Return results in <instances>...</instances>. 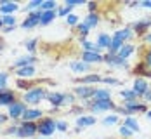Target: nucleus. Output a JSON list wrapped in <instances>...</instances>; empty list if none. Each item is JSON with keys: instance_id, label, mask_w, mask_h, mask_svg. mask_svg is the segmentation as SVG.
<instances>
[{"instance_id": "obj_56", "label": "nucleus", "mask_w": 151, "mask_h": 139, "mask_svg": "<svg viewBox=\"0 0 151 139\" xmlns=\"http://www.w3.org/2000/svg\"><path fill=\"white\" fill-rule=\"evenodd\" d=\"M150 89H151V84H150Z\"/></svg>"}, {"instance_id": "obj_19", "label": "nucleus", "mask_w": 151, "mask_h": 139, "mask_svg": "<svg viewBox=\"0 0 151 139\" xmlns=\"http://www.w3.org/2000/svg\"><path fill=\"white\" fill-rule=\"evenodd\" d=\"M132 37H134V31H132L130 26H123V28H120V30H116L115 33H113V38H118V40L123 42V44H127Z\"/></svg>"}, {"instance_id": "obj_13", "label": "nucleus", "mask_w": 151, "mask_h": 139, "mask_svg": "<svg viewBox=\"0 0 151 139\" xmlns=\"http://www.w3.org/2000/svg\"><path fill=\"white\" fill-rule=\"evenodd\" d=\"M17 101V96H16V91L12 89H4L0 91V106H11L12 103Z\"/></svg>"}, {"instance_id": "obj_49", "label": "nucleus", "mask_w": 151, "mask_h": 139, "mask_svg": "<svg viewBox=\"0 0 151 139\" xmlns=\"http://www.w3.org/2000/svg\"><path fill=\"white\" fill-rule=\"evenodd\" d=\"M142 42H144L148 47H151V31H150V33H146V35L142 37Z\"/></svg>"}, {"instance_id": "obj_44", "label": "nucleus", "mask_w": 151, "mask_h": 139, "mask_svg": "<svg viewBox=\"0 0 151 139\" xmlns=\"http://www.w3.org/2000/svg\"><path fill=\"white\" fill-rule=\"evenodd\" d=\"M103 84H108V85H120V80L118 78H115V77H103V80H101Z\"/></svg>"}, {"instance_id": "obj_50", "label": "nucleus", "mask_w": 151, "mask_h": 139, "mask_svg": "<svg viewBox=\"0 0 151 139\" xmlns=\"http://www.w3.org/2000/svg\"><path fill=\"white\" fill-rule=\"evenodd\" d=\"M9 120H11V118H9L7 115H4V113H0V127H2V125H5L7 122H9Z\"/></svg>"}, {"instance_id": "obj_8", "label": "nucleus", "mask_w": 151, "mask_h": 139, "mask_svg": "<svg viewBox=\"0 0 151 139\" xmlns=\"http://www.w3.org/2000/svg\"><path fill=\"white\" fill-rule=\"evenodd\" d=\"M130 28H132V31H134V35H137V37L142 38L146 33H150L151 31V17L148 16V17H141V19H137Z\"/></svg>"}, {"instance_id": "obj_37", "label": "nucleus", "mask_w": 151, "mask_h": 139, "mask_svg": "<svg viewBox=\"0 0 151 139\" xmlns=\"http://www.w3.org/2000/svg\"><path fill=\"white\" fill-rule=\"evenodd\" d=\"M118 120H120V118H118V115H116V113H109V115H106L101 122H103V125H106V127H108V125L118 124Z\"/></svg>"}, {"instance_id": "obj_24", "label": "nucleus", "mask_w": 151, "mask_h": 139, "mask_svg": "<svg viewBox=\"0 0 151 139\" xmlns=\"http://www.w3.org/2000/svg\"><path fill=\"white\" fill-rule=\"evenodd\" d=\"M21 7H19V4L17 2H12V0H7L4 5H0V14H14V12H17Z\"/></svg>"}, {"instance_id": "obj_11", "label": "nucleus", "mask_w": 151, "mask_h": 139, "mask_svg": "<svg viewBox=\"0 0 151 139\" xmlns=\"http://www.w3.org/2000/svg\"><path fill=\"white\" fill-rule=\"evenodd\" d=\"M150 89V84H148V80L142 77H136L134 78V84H132V91L137 94V97L141 99L144 94H146V91Z\"/></svg>"}, {"instance_id": "obj_7", "label": "nucleus", "mask_w": 151, "mask_h": 139, "mask_svg": "<svg viewBox=\"0 0 151 139\" xmlns=\"http://www.w3.org/2000/svg\"><path fill=\"white\" fill-rule=\"evenodd\" d=\"M71 92L76 96L78 101L85 103V101L92 99V96H94V92H96V87H94V85H75Z\"/></svg>"}, {"instance_id": "obj_34", "label": "nucleus", "mask_w": 151, "mask_h": 139, "mask_svg": "<svg viewBox=\"0 0 151 139\" xmlns=\"http://www.w3.org/2000/svg\"><path fill=\"white\" fill-rule=\"evenodd\" d=\"M42 2H44V0H31V2H28V4L24 5L26 14H30V12H33V11H38V9L42 7Z\"/></svg>"}, {"instance_id": "obj_46", "label": "nucleus", "mask_w": 151, "mask_h": 139, "mask_svg": "<svg viewBox=\"0 0 151 139\" xmlns=\"http://www.w3.org/2000/svg\"><path fill=\"white\" fill-rule=\"evenodd\" d=\"M115 113H118V115L125 117V118H127V117H132V115L129 113V109H125L123 106H122V104H116V109H115Z\"/></svg>"}, {"instance_id": "obj_48", "label": "nucleus", "mask_w": 151, "mask_h": 139, "mask_svg": "<svg viewBox=\"0 0 151 139\" xmlns=\"http://www.w3.org/2000/svg\"><path fill=\"white\" fill-rule=\"evenodd\" d=\"M141 101H142V103H146V104H148V103H151V89H148V91H146V94L141 97Z\"/></svg>"}, {"instance_id": "obj_32", "label": "nucleus", "mask_w": 151, "mask_h": 139, "mask_svg": "<svg viewBox=\"0 0 151 139\" xmlns=\"http://www.w3.org/2000/svg\"><path fill=\"white\" fill-rule=\"evenodd\" d=\"M58 7H59V5H58L56 0H44L40 11H42V12H47V11H58Z\"/></svg>"}, {"instance_id": "obj_33", "label": "nucleus", "mask_w": 151, "mask_h": 139, "mask_svg": "<svg viewBox=\"0 0 151 139\" xmlns=\"http://www.w3.org/2000/svg\"><path fill=\"white\" fill-rule=\"evenodd\" d=\"M122 45H123V42H120L118 38H113L111 40V44H109V47H108V54H118V50L122 49Z\"/></svg>"}, {"instance_id": "obj_6", "label": "nucleus", "mask_w": 151, "mask_h": 139, "mask_svg": "<svg viewBox=\"0 0 151 139\" xmlns=\"http://www.w3.org/2000/svg\"><path fill=\"white\" fill-rule=\"evenodd\" d=\"M103 63H106L109 68H123V70H130V64L127 59H122L118 54H103Z\"/></svg>"}, {"instance_id": "obj_16", "label": "nucleus", "mask_w": 151, "mask_h": 139, "mask_svg": "<svg viewBox=\"0 0 151 139\" xmlns=\"http://www.w3.org/2000/svg\"><path fill=\"white\" fill-rule=\"evenodd\" d=\"M80 59L92 66V64H99V63H103V54H101V52H85V50H82Z\"/></svg>"}, {"instance_id": "obj_38", "label": "nucleus", "mask_w": 151, "mask_h": 139, "mask_svg": "<svg viewBox=\"0 0 151 139\" xmlns=\"http://www.w3.org/2000/svg\"><path fill=\"white\" fill-rule=\"evenodd\" d=\"M0 17L4 21V26H17V19H16L14 14H4Z\"/></svg>"}, {"instance_id": "obj_41", "label": "nucleus", "mask_w": 151, "mask_h": 139, "mask_svg": "<svg viewBox=\"0 0 151 139\" xmlns=\"http://www.w3.org/2000/svg\"><path fill=\"white\" fill-rule=\"evenodd\" d=\"M17 124H19V122H17ZM17 124H12L11 127L4 129V134H5V136H16V138H17Z\"/></svg>"}, {"instance_id": "obj_20", "label": "nucleus", "mask_w": 151, "mask_h": 139, "mask_svg": "<svg viewBox=\"0 0 151 139\" xmlns=\"http://www.w3.org/2000/svg\"><path fill=\"white\" fill-rule=\"evenodd\" d=\"M103 80L101 75H97V73H89V75H83V77H78L75 78V82L78 85H92V84H99Z\"/></svg>"}, {"instance_id": "obj_15", "label": "nucleus", "mask_w": 151, "mask_h": 139, "mask_svg": "<svg viewBox=\"0 0 151 139\" xmlns=\"http://www.w3.org/2000/svg\"><path fill=\"white\" fill-rule=\"evenodd\" d=\"M139 61L144 64V68H146V73H144V77L142 78H151V47H144L142 49V54H141V59Z\"/></svg>"}, {"instance_id": "obj_30", "label": "nucleus", "mask_w": 151, "mask_h": 139, "mask_svg": "<svg viewBox=\"0 0 151 139\" xmlns=\"http://www.w3.org/2000/svg\"><path fill=\"white\" fill-rule=\"evenodd\" d=\"M80 44H82V49L85 50V52H101V49L97 47V44H92L91 40H80Z\"/></svg>"}, {"instance_id": "obj_54", "label": "nucleus", "mask_w": 151, "mask_h": 139, "mask_svg": "<svg viewBox=\"0 0 151 139\" xmlns=\"http://www.w3.org/2000/svg\"><path fill=\"white\" fill-rule=\"evenodd\" d=\"M4 28V21H2V17H0V30Z\"/></svg>"}, {"instance_id": "obj_43", "label": "nucleus", "mask_w": 151, "mask_h": 139, "mask_svg": "<svg viewBox=\"0 0 151 139\" xmlns=\"http://www.w3.org/2000/svg\"><path fill=\"white\" fill-rule=\"evenodd\" d=\"M118 132H120L122 138H132V136H134V132H132V130H130L129 127H125L123 124H122V127L118 129Z\"/></svg>"}, {"instance_id": "obj_5", "label": "nucleus", "mask_w": 151, "mask_h": 139, "mask_svg": "<svg viewBox=\"0 0 151 139\" xmlns=\"http://www.w3.org/2000/svg\"><path fill=\"white\" fill-rule=\"evenodd\" d=\"M38 134L37 122H19L17 124V138L19 139H31Z\"/></svg>"}, {"instance_id": "obj_42", "label": "nucleus", "mask_w": 151, "mask_h": 139, "mask_svg": "<svg viewBox=\"0 0 151 139\" xmlns=\"http://www.w3.org/2000/svg\"><path fill=\"white\" fill-rule=\"evenodd\" d=\"M7 80H9V73H7V71H0V91L7 89V87H5V85H7Z\"/></svg>"}, {"instance_id": "obj_28", "label": "nucleus", "mask_w": 151, "mask_h": 139, "mask_svg": "<svg viewBox=\"0 0 151 139\" xmlns=\"http://www.w3.org/2000/svg\"><path fill=\"white\" fill-rule=\"evenodd\" d=\"M56 17H58V11H47V12H44V14H42V19H40V26L50 24Z\"/></svg>"}, {"instance_id": "obj_57", "label": "nucleus", "mask_w": 151, "mask_h": 139, "mask_svg": "<svg viewBox=\"0 0 151 139\" xmlns=\"http://www.w3.org/2000/svg\"><path fill=\"white\" fill-rule=\"evenodd\" d=\"M150 17H151V16H150Z\"/></svg>"}, {"instance_id": "obj_1", "label": "nucleus", "mask_w": 151, "mask_h": 139, "mask_svg": "<svg viewBox=\"0 0 151 139\" xmlns=\"http://www.w3.org/2000/svg\"><path fill=\"white\" fill-rule=\"evenodd\" d=\"M47 94H49V91H47L44 85H33L30 91L23 92V97H21V99H23L30 108H37L42 101L47 99Z\"/></svg>"}, {"instance_id": "obj_55", "label": "nucleus", "mask_w": 151, "mask_h": 139, "mask_svg": "<svg viewBox=\"0 0 151 139\" xmlns=\"http://www.w3.org/2000/svg\"><path fill=\"white\" fill-rule=\"evenodd\" d=\"M40 139H50V138H40Z\"/></svg>"}, {"instance_id": "obj_31", "label": "nucleus", "mask_w": 151, "mask_h": 139, "mask_svg": "<svg viewBox=\"0 0 151 139\" xmlns=\"http://www.w3.org/2000/svg\"><path fill=\"white\" fill-rule=\"evenodd\" d=\"M16 87H17L19 91L26 92V91H30L31 87H33V84H31V80H24V78H16Z\"/></svg>"}, {"instance_id": "obj_2", "label": "nucleus", "mask_w": 151, "mask_h": 139, "mask_svg": "<svg viewBox=\"0 0 151 139\" xmlns=\"http://www.w3.org/2000/svg\"><path fill=\"white\" fill-rule=\"evenodd\" d=\"M82 106L85 109H89L91 113H103V111H111V113H115V109H116V103L113 101V99H108V101H85V103H82Z\"/></svg>"}, {"instance_id": "obj_39", "label": "nucleus", "mask_w": 151, "mask_h": 139, "mask_svg": "<svg viewBox=\"0 0 151 139\" xmlns=\"http://www.w3.org/2000/svg\"><path fill=\"white\" fill-rule=\"evenodd\" d=\"M120 97L122 101H127V99H139L137 94L132 91V89H122L120 91Z\"/></svg>"}, {"instance_id": "obj_17", "label": "nucleus", "mask_w": 151, "mask_h": 139, "mask_svg": "<svg viewBox=\"0 0 151 139\" xmlns=\"http://www.w3.org/2000/svg\"><path fill=\"white\" fill-rule=\"evenodd\" d=\"M16 78H24V80H31L37 77V68L35 66H24V68H17L14 70Z\"/></svg>"}, {"instance_id": "obj_22", "label": "nucleus", "mask_w": 151, "mask_h": 139, "mask_svg": "<svg viewBox=\"0 0 151 139\" xmlns=\"http://www.w3.org/2000/svg\"><path fill=\"white\" fill-rule=\"evenodd\" d=\"M111 40H113V35H109V33H106V31H103V33H99L97 35V47L101 49V50H108V47H109V44H111Z\"/></svg>"}, {"instance_id": "obj_23", "label": "nucleus", "mask_w": 151, "mask_h": 139, "mask_svg": "<svg viewBox=\"0 0 151 139\" xmlns=\"http://www.w3.org/2000/svg\"><path fill=\"white\" fill-rule=\"evenodd\" d=\"M108 99H111V91L106 87H96L92 101H108Z\"/></svg>"}, {"instance_id": "obj_53", "label": "nucleus", "mask_w": 151, "mask_h": 139, "mask_svg": "<svg viewBox=\"0 0 151 139\" xmlns=\"http://www.w3.org/2000/svg\"><path fill=\"white\" fill-rule=\"evenodd\" d=\"M146 117H148V118L151 120V109H148V113H146Z\"/></svg>"}, {"instance_id": "obj_10", "label": "nucleus", "mask_w": 151, "mask_h": 139, "mask_svg": "<svg viewBox=\"0 0 151 139\" xmlns=\"http://www.w3.org/2000/svg\"><path fill=\"white\" fill-rule=\"evenodd\" d=\"M45 101H49V104L54 109H59L66 103V92H49Z\"/></svg>"}, {"instance_id": "obj_40", "label": "nucleus", "mask_w": 151, "mask_h": 139, "mask_svg": "<svg viewBox=\"0 0 151 139\" xmlns=\"http://www.w3.org/2000/svg\"><path fill=\"white\" fill-rule=\"evenodd\" d=\"M78 23H80V17H78L75 12L66 17V24H68V26H71V28H76V24H78Z\"/></svg>"}, {"instance_id": "obj_12", "label": "nucleus", "mask_w": 151, "mask_h": 139, "mask_svg": "<svg viewBox=\"0 0 151 139\" xmlns=\"http://www.w3.org/2000/svg\"><path fill=\"white\" fill-rule=\"evenodd\" d=\"M44 113H45V111H42L40 108H28L24 111L21 122H38V120H42V118L45 117Z\"/></svg>"}, {"instance_id": "obj_45", "label": "nucleus", "mask_w": 151, "mask_h": 139, "mask_svg": "<svg viewBox=\"0 0 151 139\" xmlns=\"http://www.w3.org/2000/svg\"><path fill=\"white\" fill-rule=\"evenodd\" d=\"M87 9H89V12H97L99 4H97L96 0H87Z\"/></svg>"}, {"instance_id": "obj_14", "label": "nucleus", "mask_w": 151, "mask_h": 139, "mask_svg": "<svg viewBox=\"0 0 151 139\" xmlns=\"http://www.w3.org/2000/svg\"><path fill=\"white\" fill-rule=\"evenodd\" d=\"M70 68H71V71H75L78 75H89V71H92V66L91 64H87V63H83L82 59H75V61L70 63Z\"/></svg>"}, {"instance_id": "obj_36", "label": "nucleus", "mask_w": 151, "mask_h": 139, "mask_svg": "<svg viewBox=\"0 0 151 139\" xmlns=\"http://www.w3.org/2000/svg\"><path fill=\"white\" fill-rule=\"evenodd\" d=\"M73 5H68V4H64V5H59L58 7V16H63V17H68L70 14H73Z\"/></svg>"}, {"instance_id": "obj_35", "label": "nucleus", "mask_w": 151, "mask_h": 139, "mask_svg": "<svg viewBox=\"0 0 151 139\" xmlns=\"http://www.w3.org/2000/svg\"><path fill=\"white\" fill-rule=\"evenodd\" d=\"M24 47H26L28 54H33V56H35L37 47H38V38H30V40H26V42H24Z\"/></svg>"}, {"instance_id": "obj_18", "label": "nucleus", "mask_w": 151, "mask_h": 139, "mask_svg": "<svg viewBox=\"0 0 151 139\" xmlns=\"http://www.w3.org/2000/svg\"><path fill=\"white\" fill-rule=\"evenodd\" d=\"M35 63H37V58H35L33 54H28V56L17 58V59L12 63V68L17 70V68H24V66H35Z\"/></svg>"}, {"instance_id": "obj_9", "label": "nucleus", "mask_w": 151, "mask_h": 139, "mask_svg": "<svg viewBox=\"0 0 151 139\" xmlns=\"http://www.w3.org/2000/svg\"><path fill=\"white\" fill-rule=\"evenodd\" d=\"M42 14H44V12H42L40 9H38V11H33V12H30V14L23 19V23H21V28H23V30H33V28L40 26Z\"/></svg>"}, {"instance_id": "obj_26", "label": "nucleus", "mask_w": 151, "mask_h": 139, "mask_svg": "<svg viewBox=\"0 0 151 139\" xmlns=\"http://www.w3.org/2000/svg\"><path fill=\"white\" fill-rule=\"evenodd\" d=\"M134 52H136V45H132V44H123L122 49L118 50V56H120L122 59H129Z\"/></svg>"}, {"instance_id": "obj_21", "label": "nucleus", "mask_w": 151, "mask_h": 139, "mask_svg": "<svg viewBox=\"0 0 151 139\" xmlns=\"http://www.w3.org/2000/svg\"><path fill=\"white\" fill-rule=\"evenodd\" d=\"M96 122H97V118H96L94 115H78V117H76V127H80V129L96 125Z\"/></svg>"}, {"instance_id": "obj_27", "label": "nucleus", "mask_w": 151, "mask_h": 139, "mask_svg": "<svg viewBox=\"0 0 151 139\" xmlns=\"http://www.w3.org/2000/svg\"><path fill=\"white\" fill-rule=\"evenodd\" d=\"M75 31H76V35H78V40H85V38H87V35L91 33V28H89L83 21H80V23L76 24Z\"/></svg>"}, {"instance_id": "obj_51", "label": "nucleus", "mask_w": 151, "mask_h": 139, "mask_svg": "<svg viewBox=\"0 0 151 139\" xmlns=\"http://www.w3.org/2000/svg\"><path fill=\"white\" fill-rule=\"evenodd\" d=\"M141 7L150 9V11H151V0H142V2H141Z\"/></svg>"}, {"instance_id": "obj_3", "label": "nucleus", "mask_w": 151, "mask_h": 139, "mask_svg": "<svg viewBox=\"0 0 151 139\" xmlns=\"http://www.w3.org/2000/svg\"><path fill=\"white\" fill-rule=\"evenodd\" d=\"M37 125H38L40 138H50L58 130V120H54L52 117H44L42 120L37 122Z\"/></svg>"}, {"instance_id": "obj_25", "label": "nucleus", "mask_w": 151, "mask_h": 139, "mask_svg": "<svg viewBox=\"0 0 151 139\" xmlns=\"http://www.w3.org/2000/svg\"><path fill=\"white\" fill-rule=\"evenodd\" d=\"M83 23L92 30V28H96V26L101 23V14H99V12H87L85 19H83Z\"/></svg>"}, {"instance_id": "obj_4", "label": "nucleus", "mask_w": 151, "mask_h": 139, "mask_svg": "<svg viewBox=\"0 0 151 139\" xmlns=\"http://www.w3.org/2000/svg\"><path fill=\"white\" fill-rule=\"evenodd\" d=\"M28 108H30V106H28L23 99H17L16 103H12V104L7 108V117H9L12 122H16V124H17V122H21V118H23L24 111H26Z\"/></svg>"}, {"instance_id": "obj_52", "label": "nucleus", "mask_w": 151, "mask_h": 139, "mask_svg": "<svg viewBox=\"0 0 151 139\" xmlns=\"http://www.w3.org/2000/svg\"><path fill=\"white\" fill-rule=\"evenodd\" d=\"M14 30H16V26H4V28H2L4 33H11V31H14Z\"/></svg>"}, {"instance_id": "obj_47", "label": "nucleus", "mask_w": 151, "mask_h": 139, "mask_svg": "<svg viewBox=\"0 0 151 139\" xmlns=\"http://www.w3.org/2000/svg\"><path fill=\"white\" fill-rule=\"evenodd\" d=\"M58 130L59 132H68V122L66 120H58Z\"/></svg>"}, {"instance_id": "obj_29", "label": "nucleus", "mask_w": 151, "mask_h": 139, "mask_svg": "<svg viewBox=\"0 0 151 139\" xmlns=\"http://www.w3.org/2000/svg\"><path fill=\"white\" fill-rule=\"evenodd\" d=\"M123 125H125V127H129V129H130L134 134L141 130V127H139V122H137L136 117H127V118H123Z\"/></svg>"}]
</instances>
